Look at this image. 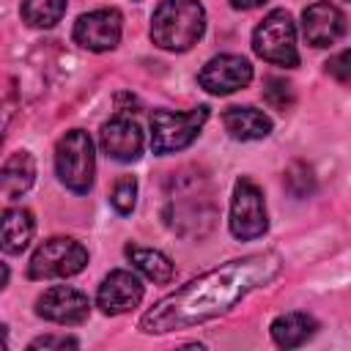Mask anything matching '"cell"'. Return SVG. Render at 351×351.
Segmentation results:
<instances>
[{"instance_id": "1", "label": "cell", "mask_w": 351, "mask_h": 351, "mask_svg": "<svg viewBox=\"0 0 351 351\" xmlns=\"http://www.w3.org/2000/svg\"><path fill=\"white\" fill-rule=\"evenodd\" d=\"M280 269H282V261L274 252L228 261L219 269H211L189 280L184 288L173 291L170 296L159 299L140 318V329L151 335H162V332L186 329V326L211 321L228 313L250 291L271 282L280 274Z\"/></svg>"}, {"instance_id": "2", "label": "cell", "mask_w": 351, "mask_h": 351, "mask_svg": "<svg viewBox=\"0 0 351 351\" xmlns=\"http://www.w3.org/2000/svg\"><path fill=\"white\" fill-rule=\"evenodd\" d=\"M206 30V11L197 0H162L151 16V41L170 52H186Z\"/></svg>"}, {"instance_id": "3", "label": "cell", "mask_w": 351, "mask_h": 351, "mask_svg": "<svg viewBox=\"0 0 351 351\" xmlns=\"http://www.w3.org/2000/svg\"><path fill=\"white\" fill-rule=\"evenodd\" d=\"M55 170H58V178L77 195H85L93 186L96 154H93V140L85 129H71L58 140Z\"/></svg>"}, {"instance_id": "4", "label": "cell", "mask_w": 351, "mask_h": 351, "mask_svg": "<svg viewBox=\"0 0 351 351\" xmlns=\"http://www.w3.org/2000/svg\"><path fill=\"white\" fill-rule=\"evenodd\" d=\"M252 49L258 58L274 66L293 69L299 63L296 52V27L285 8H274L263 16V22L252 33Z\"/></svg>"}, {"instance_id": "5", "label": "cell", "mask_w": 351, "mask_h": 351, "mask_svg": "<svg viewBox=\"0 0 351 351\" xmlns=\"http://www.w3.org/2000/svg\"><path fill=\"white\" fill-rule=\"evenodd\" d=\"M208 121V107H195L189 112L173 110H154L151 115V151L165 156L173 151L186 148Z\"/></svg>"}, {"instance_id": "6", "label": "cell", "mask_w": 351, "mask_h": 351, "mask_svg": "<svg viewBox=\"0 0 351 351\" xmlns=\"http://www.w3.org/2000/svg\"><path fill=\"white\" fill-rule=\"evenodd\" d=\"M88 266V250L69 236H52L30 258L27 274L30 280H52V277H74Z\"/></svg>"}, {"instance_id": "7", "label": "cell", "mask_w": 351, "mask_h": 351, "mask_svg": "<svg viewBox=\"0 0 351 351\" xmlns=\"http://www.w3.org/2000/svg\"><path fill=\"white\" fill-rule=\"evenodd\" d=\"M269 228V217H266V203H263V192L258 189L255 181L250 178H239L233 184V200H230V233L241 241H252L258 236H263Z\"/></svg>"}, {"instance_id": "8", "label": "cell", "mask_w": 351, "mask_h": 351, "mask_svg": "<svg viewBox=\"0 0 351 351\" xmlns=\"http://www.w3.org/2000/svg\"><path fill=\"white\" fill-rule=\"evenodd\" d=\"M203 90L214 96H228L252 82V66L241 55H214L197 74Z\"/></svg>"}, {"instance_id": "9", "label": "cell", "mask_w": 351, "mask_h": 351, "mask_svg": "<svg viewBox=\"0 0 351 351\" xmlns=\"http://www.w3.org/2000/svg\"><path fill=\"white\" fill-rule=\"evenodd\" d=\"M121 30L123 22L115 8H96L74 22V41L90 52H107L118 47Z\"/></svg>"}, {"instance_id": "10", "label": "cell", "mask_w": 351, "mask_h": 351, "mask_svg": "<svg viewBox=\"0 0 351 351\" xmlns=\"http://www.w3.org/2000/svg\"><path fill=\"white\" fill-rule=\"evenodd\" d=\"M36 313L44 321L52 324H82L90 313V302L82 291L71 288V285H52L49 291H44L36 302Z\"/></svg>"}, {"instance_id": "11", "label": "cell", "mask_w": 351, "mask_h": 351, "mask_svg": "<svg viewBox=\"0 0 351 351\" xmlns=\"http://www.w3.org/2000/svg\"><path fill=\"white\" fill-rule=\"evenodd\" d=\"M143 299V282L134 271L129 269H115L110 271L101 285H99V293H96V304L104 315H121V313H129L140 304Z\"/></svg>"}, {"instance_id": "12", "label": "cell", "mask_w": 351, "mask_h": 351, "mask_svg": "<svg viewBox=\"0 0 351 351\" xmlns=\"http://www.w3.org/2000/svg\"><path fill=\"white\" fill-rule=\"evenodd\" d=\"M302 33L313 47H332L346 33V16L329 0H318L302 14Z\"/></svg>"}, {"instance_id": "13", "label": "cell", "mask_w": 351, "mask_h": 351, "mask_svg": "<svg viewBox=\"0 0 351 351\" xmlns=\"http://www.w3.org/2000/svg\"><path fill=\"white\" fill-rule=\"evenodd\" d=\"M99 143L104 148V154L115 162H137L143 154V129L132 121V118H112L101 126L99 132Z\"/></svg>"}, {"instance_id": "14", "label": "cell", "mask_w": 351, "mask_h": 351, "mask_svg": "<svg viewBox=\"0 0 351 351\" xmlns=\"http://www.w3.org/2000/svg\"><path fill=\"white\" fill-rule=\"evenodd\" d=\"M222 123H225V129L233 140H244V143L247 140H261L271 132L269 115H263L255 107H230L222 115Z\"/></svg>"}, {"instance_id": "15", "label": "cell", "mask_w": 351, "mask_h": 351, "mask_svg": "<svg viewBox=\"0 0 351 351\" xmlns=\"http://www.w3.org/2000/svg\"><path fill=\"white\" fill-rule=\"evenodd\" d=\"M36 178V162L27 151H16L5 159L3 170H0V186H3V197H16L22 192H27L33 186Z\"/></svg>"}, {"instance_id": "16", "label": "cell", "mask_w": 351, "mask_h": 351, "mask_svg": "<svg viewBox=\"0 0 351 351\" xmlns=\"http://www.w3.org/2000/svg\"><path fill=\"white\" fill-rule=\"evenodd\" d=\"M315 329H318V324H315L313 315H307V313H285V315L274 318L271 340L280 348H296V346L307 343L315 335Z\"/></svg>"}, {"instance_id": "17", "label": "cell", "mask_w": 351, "mask_h": 351, "mask_svg": "<svg viewBox=\"0 0 351 351\" xmlns=\"http://www.w3.org/2000/svg\"><path fill=\"white\" fill-rule=\"evenodd\" d=\"M36 222L27 208H5L3 214V252L16 255L22 252L33 239Z\"/></svg>"}, {"instance_id": "18", "label": "cell", "mask_w": 351, "mask_h": 351, "mask_svg": "<svg viewBox=\"0 0 351 351\" xmlns=\"http://www.w3.org/2000/svg\"><path fill=\"white\" fill-rule=\"evenodd\" d=\"M126 258L134 263L137 271H143L154 282H170L173 274H176L173 261L165 252H159V250L140 247V244H126Z\"/></svg>"}, {"instance_id": "19", "label": "cell", "mask_w": 351, "mask_h": 351, "mask_svg": "<svg viewBox=\"0 0 351 351\" xmlns=\"http://www.w3.org/2000/svg\"><path fill=\"white\" fill-rule=\"evenodd\" d=\"M66 0H22V19L30 27H52L63 19Z\"/></svg>"}, {"instance_id": "20", "label": "cell", "mask_w": 351, "mask_h": 351, "mask_svg": "<svg viewBox=\"0 0 351 351\" xmlns=\"http://www.w3.org/2000/svg\"><path fill=\"white\" fill-rule=\"evenodd\" d=\"M282 181H285V189H288L293 197H307V195L315 192V176H313V167L304 165V162H293V165L285 170Z\"/></svg>"}, {"instance_id": "21", "label": "cell", "mask_w": 351, "mask_h": 351, "mask_svg": "<svg viewBox=\"0 0 351 351\" xmlns=\"http://www.w3.org/2000/svg\"><path fill=\"white\" fill-rule=\"evenodd\" d=\"M263 99H266V104L271 107V110H291V104H293V85L288 82V80H282V77H269L266 82H263Z\"/></svg>"}, {"instance_id": "22", "label": "cell", "mask_w": 351, "mask_h": 351, "mask_svg": "<svg viewBox=\"0 0 351 351\" xmlns=\"http://www.w3.org/2000/svg\"><path fill=\"white\" fill-rule=\"evenodd\" d=\"M110 203L118 214H132L134 211V203H137V181L132 176H123L115 181L112 186V195H110Z\"/></svg>"}, {"instance_id": "23", "label": "cell", "mask_w": 351, "mask_h": 351, "mask_svg": "<svg viewBox=\"0 0 351 351\" xmlns=\"http://www.w3.org/2000/svg\"><path fill=\"white\" fill-rule=\"evenodd\" d=\"M326 74L337 82H351V49H343L326 60Z\"/></svg>"}, {"instance_id": "24", "label": "cell", "mask_w": 351, "mask_h": 351, "mask_svg": "<svg viewBox=\"0 0 351 351\" xmlns=\"http://www.w3.org/2000/svg\"><path fill=\"white\" fill-rule=\"evenodd\" d=\"M80 343L74 337H55V335H47V337H36L27 348L36 351V348H44V351H52V348H77Z\"/></svg>"}, {"instance_id": "25", "label": "cell", "mask_w": 351, "mask_h": 351, "mask_svg": "<svg viewBox=\"0 0 351 351\" xmlns=\"http://www.w3.org/2000/svg\"><path fill=\"white\" fill-rule=\"evenodd\" d=\"M233 3V8H241V11H250V8H258V5H263L266 0H230Z\"/></svg>"}, {"instance_id": "26", "label": "cell", "mask_w": 351, "mask_h": 351, "mask_svg": "<svg viewBox=\"0 0 351 351\" xmlns=\"http://www.w3.org/2000/svg\"><path fill=\"white\" fill-rule=\"evenodd\" d=\"M343 3H351V0H343Z\"/></svg>"}]
</instances>
